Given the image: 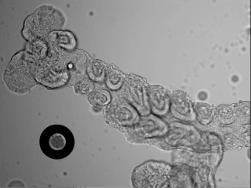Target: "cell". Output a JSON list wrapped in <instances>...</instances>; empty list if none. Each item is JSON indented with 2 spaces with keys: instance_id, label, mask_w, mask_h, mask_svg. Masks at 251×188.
<instances>
[{
  "instance_id": "6da1fadb",
  "label": "cell",
  "mask_w": 251,
  "mask_h": 188,
  "mask_svg": "<svg viewBox=\"0 0 251 188\" xmlns=\"http://www.w3.org/2000/svg\"><path fill=\"white\" fill-rule=\"evenodd\" d=\"M75 145L74 134L63 125H51L40 135V149L50 159H64L72 153Z\"/></svg>"
},
{
  "instance_id": "7a4b0ae2",
  "label": "cell",
  "mask_w": 251,
  "mask_h": 188,
  "mask_svg": "<svg viewBox=\"0 0 251 188\" xmlns=\"http://www.w3.org/2000/svg\"><path fill=\"white\" fill-rule=\"evenodd\" d=\"M171 170L170 165L149 161L135 169L133 185L135 188H163L170 178Z\"/></svg>"
},
{
  "instance_id": "3957f363",
  "label": "cell",
  "mask_w": 251,
  "mask_h": 188,
  "mask_svg": "<svg viewBox=\"0 0 251 188\" xmlns=\"http://www.w3.org/2000/svg\"><path fill=\"white\" fill-rule=\"evenodd\" d=\"M125 97L132 104L141 114H147L150 112L148 102L147 87L142 78L138 76H127L125 80Z\"/></svg>"
},
{
  "instance_id": "277c9868",
  "label": "cell",
  "mask_w": 251,
  "mask_h": 188,
  "mask_svg": "<svg viewBox=\"0 0 251 188\" xmlns=\"http://www.w3.org/2000/svg\"><path fill=\"white\" fill-rule=\"evenodd\" d=\"M105 114L108 121L120 126H132L139 120L135 107L124 99L115 100L110 104Z\"/></svg>"
},
{
  "instance_id": "5b68a950",
  "label": "cell",
  "mask_w": 251,
  "mask_h": 188,
  "mask_svg": "<svg viewBox=\"0 0 251 188\" xmlns=\"http://www.w3.org/2000/svg\"><path fill=\"white\" fill-rule=\"evenodd\" d=\"M170 111L174 118L181 120H190L195 118L191 100L183 91H176L172 94Z\"/></svg>"
},
{
  "instance_id": "8992f818",
  "label": "cell",
  "mask_w": 251,
  "mask_h": 188,
  "mask_svg": "<svg viewBox=\"0 0 251 188\" xmlns=\"http://www.w3.org/2000/svg\"><path fill=\"white\" fill-rule=\"evenodd\" d=\"M148 102L154 114L163 116L170 108V96L166 89L160 86L147 87Z\"/></svg>"
},
{
  "instance_id": "52a82bcc",
  "label": "cell",
  "mask_w": 251,
  "mask_h": 188,
  "mask_svg": "<svg viewBox=\"0 0 251 188\" xmlns=\"http://www.w3.org/2000/svg\"><path fill=\"white\" fill-rule=\"evenodd\" d=\"M134 130L142 138H150L165 134L167 130V126L158 118L150 116L139 119L134 126Z\"/></svg>"
},
{
  "instance_id": "ba28073f",
  "label": "cell",
  "mask_w": 251,
  "mask_h": 188,
  "mask_svg": "<svg viewBox=\"0 0 251 188\" xmlns=\"http://www.w3.org/2000/svg\"><path fill=\"white\" fill-rule=\"evenodd\" d=\"M125 77L122 72L116 67L111 66L106 70L105 82L107 87L111 91H118L123 85Z\"/></svg>"
},
{
  "instance_id": "9c48e42d",
  "label": "cell",
  "mask_w": 251,
  "mask_h": 188,
  "mask_svg": "<svg viewBox=\"0 0 251 188\" xmlns=\"http://www.w3.org/2000/svg\"><path fill=\"white\" fill-rule=\"evenodd\" d=\"M105 64L100 60H94L90 62L87 67V73L92 81L103 82L106 76Z\"/></svg>"
},
{
  "instance_id": "30bf717a",
  "label": "cell",
  "mask_w": 251,
  "mask_h": 188,
  "mask_svg": "<svg viewBox=\"0 0 251 188\" xmlns=\"http://www.w3.org/2000/svg\"><path fill=\"white\" fill-rule=\"evenodd\" d=\"M53 41L64 49H73L76 46V40L72 33L68 31H58L51 33Z\"/></svg>"
},
{
  "instance_id": "8fae6325",
  "label": "cell",
  "mask_w": 251,
  "mask_h": 188,
  "mask_svg": "<svg viewBox=\"0 0 251 188\" xmlns=\"http://www.w3.org/2000/svg\"><path fill=\"white\" fill-rule=\"evenodd\" d=\"M197 119L201 124L206 125L213 120V109L206 103H197L195 105Z\"/></svg>"
},
{
  "instance_id": "7c38bea8",
  "label": "cell",
  "mask_w": 251,
  "mask_h": 188,
  "mask_svg": "<svg viewBox=\"0 0 251 188\" xmlns=\"http://www.w3.org/2000/svg\"><path fill=\"white\" fill-rule=\"evenodd\" d=\"M88 99L91 104L103 107V106L108 105L111 103V96L108 91L100 89L91 93Z\"/></svg>"
},
{
  "instance_id": "4fadbf2b",
  "label": "cell",
  "mask_w": 251,
  "mask_h": 188,
  "mask_svg": "<svg viewBox=\"0 0 251 188\" xmlns=\"http://www.w3.org/2000/svg\"><path fill=\"white\" fill-rule=\"evenodd\" d=\"M94 89H95L94 83L87 77L82 78L75 85V91L76 94H82V95L90 94L94 91Z\"/></svg>"
},
{
  "instance_id": "5bb4252c",
  "label": "cell",
  "mask_w": 251,
  "mask_h": 188,
  "mask_svg": "<svg viewBox=\"0 0 251 188\" xmlns=\"http://www.w3.org/2000/svg\"><path fill=\"white\" fill-rule=\"evenodd\" d=\"M219 118L220 121L224 123H231L233 121V111L231 107L225 106V107H220L219 111Z\"/></svg>"
},
{
  "instance_id": "9a60e30c",
  "label": "cell",
  "mask_w": 251,
  "mask_h": 188,
  "mask_svg": "<svg viewBox=\"0 0 251 188\" xmlns=\"http://www.w3.org/2000/svg\"><path fill=\"white\" fill-rule=\"evenodd\" d=\"M46 50H47V46L40 40L33 42L30 46V52L32 54L35 55V56H37V57L44 56L45 54Z\"/></svg>"
}]
</instances>
